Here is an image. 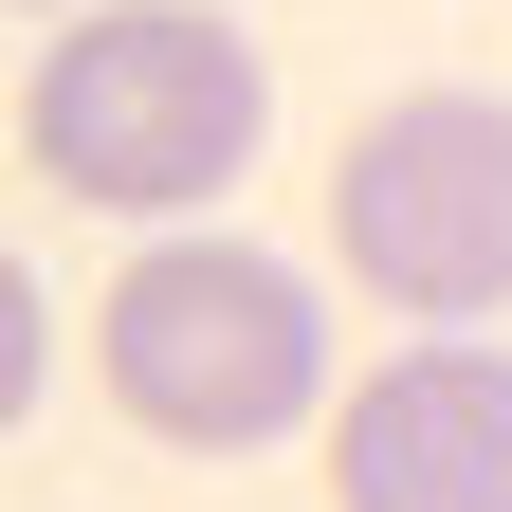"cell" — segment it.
Instances as JSON below:
<instances>
[{
	"instance_id": "5b68a950",
	"label": "cell",
	"mask_w": 512,
	"mask_h": 512,
	"mask_svg": "<svg viewBox=\"0 0 512 512\" xmlns=\"http://www.w3.org/2000/svg\"><path fill=\"white\" fill-rule=\"evenodd\" d=\"M37 366H55V311H37V275H19V256H0V421L37 403Z\"/></svg>"
},
{
	"instance_id": "7a4b0ae2",
	"label": "cell",
	"mask_w": 512,
	"mask_h": 512,
	"mask_svg": "<svg viewBox=\"0 0 512 512\" xmlns=\"http://www.w3.org/2000/svg\"><path fill=\"white\" fill-rule=\"evenodd\" d=\"M92 366H110V403L147 421L165 458H256V439H293L311 384H330V311L256 238H165V256L110 275Z\"/></svg>"
},
{
	"instance_id": "277c9868",
	"label": "cell",
	"mask_w": 512,
	"mask_h": 512,
	"mask_svg": "<svg viewBox=\"0 0 512 512\" xmlns=\"http://www.w3.org/2000/svg\"><path fill=\"white\" fill-rule=\"evenodd\" d=\"M330 494L348 512H512V348L421 330L366 366V403L330 421Z\"/></svg>"
},
{
	"instance_id": "3957f363",
	"label": "cell",
	"mask_w": 512,
	"mask_h": 512,
	"mask_svg": "<svg viewBox=\"0 0 512 512\" xmlns=\"http://www.w3.org/2000/svg\"><path fill=\"white\" fill-rule=\"evenodd\" d=\"M330 238H348V275L403 311V330H494L512 311V110L494 92L366 110L348 183H330Z\"/></svg>"
},
{
	"instance_id": "6da1fadb",
	"label": "cell",
	"mask_w": 512,
	"mask_h": 512,
	"mask_svg": "<svg viewBox=\"0 0 512 512\" xmlns=\"http://www.w3.org/2000/svg\"><path fill=\"white\" fill-rule=\"evenodd\" d=\"M74 37H37V183H74L110 220H183L220 202L256 165V128H275V55H256L220 0H55Z\"/></svg>"
}]
</instances>
